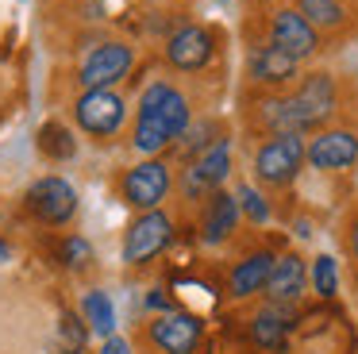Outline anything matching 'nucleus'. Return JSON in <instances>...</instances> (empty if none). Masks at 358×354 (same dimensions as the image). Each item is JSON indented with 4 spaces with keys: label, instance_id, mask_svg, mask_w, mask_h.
<instances>
[{
    "label": "nucleus",
    "instance_id": "nucleus-1",
    "mask_svg": "<svg viewBox=\"0 0 358 354\" xmlns=\"http://www.w3.org/2000/svg\"><path fill=\"white\" fill-rule=\"evenodd\" d=\"M304 166H308V139L304 135H266L250 158L255 181L266 189H289Z\"/></svg>",
    "mask_w": 358,
    "mask_h": 354
},
{
    "label": "nucleus",
    "instance_id": "nucleus-2",
    "mask_svg": "<svg viewBox=\"0 0 358 354\" xmlns=\"http://www.w3.org/2000/svg\"><path fill=\"white\" fill-rule=\"evenodd\" d=\"M266 38H270L273 46H281V50H285L289 58H296V62H312L320 50H324V35L312 27L308 15H304L296 4L273 8L270 20H266Z\"/></svg>",
    "mask_w": 358,
    "mask_h": 354
},
{
    "label": "nucleus",
    "instance_id": "nucleus-3",
    "mask_svg": "<svg viewBox=\"0 0 358 354\" xmlns=\"http://www.w3.org/2000/svg\"><path fill=\"white\" fill-rule=\"evenodd\" d=\"M216 46H220L216 27H208V23H181L173 35H166L162 58H166V66L178 69V73H201V69H208V62L216 58Z\"/></svg>",
    "mask_w": 358,
    "mask_h": 354
},
{
    "label": "nucleus",
    "instance_id": "nucleus-4",
    "mask_svg": "<svg viewBox=\"0 0 358 354\" xmlns=\"http://www.w3.org/2000/svg\"><path fill=\"white\" fill-rule=\"evenodd\" d=\"M73 120L85 135L112 139L127 123V100L116 89H85L73 100Z\"/></svg>",
    "mask_w": 358,
    "mask_h": 354
},
{
    "label": "nucleus",
    "instance_id": "nucleus-5",
    "mask_svg": "<svg viewBox=\"0 0 358 354\" xmlns=\"http://www.w3.org/2000/svg\"><path fill=\"white\" fill-rule=\"evenodd\" d=\"M131 69H135V46L120 43V38H108V43L93 46L85 54V62L78 66V85H81V92L85 89H112Z\"/></svg>",
    "mask_w": 358,
    "mask_h": 354
},
{
    "label": "nucleus",
    "instance_id": "nucleus-6",
    "mask_svg": "<svg viewBox=\"0 0 358 354\" xmlns=\"http://www.w3.org/2000/svg\"><path fill=\"white\" fill-rule=\"evenodd\" d=\"M173 243V220L155 208V212H139L124 231V262L127 266H147L155 262L166 246Z\"/></svg>",
    "mask_w": 358,
    "mask_h": 354
},
{
    "label": "nucleus",
    "instance_id": "nucleus-7",
    "mask_svg": "<svg viewBox=\"0 0 358 354\" xmlns=\"http://www.w3.org/2000/svg\"><path fill=\"white\" fill-rule=\"evenodd\" d=\"M227 177H231V139H224L212 150H204L193 162H185V169H181V192H185V200L204 204L212 192L224 189Z\"/></svg>",
    "mask_w": 358,
    "mask_h": 354
},
{
    "label": "nucleus",
    "instance_id": "nucleus-8",
    "mask_svg": "<svg viewBox=\"0 0 358 354\" xmlns=\"http://www.w3.org/2000/svg\"><path fill=\"white\" fill-rule=\"evenodd\" d=\"M308 166L316 174H350L358 166V127L335 123L308 139Z\"/></svg>",
    "mask_w": 358,
    "mask_h": 354
},
{
    "label": "nucleus",
    "instance_id": "nucleus-9",
    "mask_svg": "<svg viewBox=\"0 0 358 354\" xmlns=\"http://www.w3.org/2000/svg\"><path fill=\"white\" fill-rule=\"evenodd\" d=\"M247 81L266 92H285L301 81V62L289 58L281 46L266 38V43H255L247 50Z\"/></svg>",
    "mask_w": 358,
    "mask_h": 354
},
{
    "label": "nucleus",
    "instance_id": "nucleus-10",
    "mask_svg": "<svg viewBox=\"0 0 358 354\" xmlns=\"http://www.w3.org/2000/svg\"><path fill=\"white\" fill-rule=\"evenodd\" d=\"M124 200L139 212H155L173 189V169L162 158H143L139 166H131L124 174Z\"/></svg>",
    "mask_w": 358,
    "mask_h": 354
},
{
    "label": "nucleus",
    "instance_id": "nucleus-11",
    "mask_svg": "<svg viewBox=\"0 0 358 354\" xmlns=\"http://www.w3.org/2000/svg\"><path fill=\"white\" fill-rule=\"evenodd\" d=\"M27 212L39 223H47V227H66L73 220V212H78V192L62 177H39L27 189Z\"/></svg>",
    "mask_w": 358,
    "mask_h": 354
},
{
    "label": "nucleus",
    "instance_id": "nucleus-12",
    "mask_svg": "<svg viewBox=\"0 0 358 354\" xmlns=\"http://www.w3.org/2000/svg\"><path fill=\"white\" fill-rule=\"evenodd\" d=\"M135 112H147V115H155V120H162L166 127H170L173 139H181L189 131V123H193L189 97L181 89H173L170 81H150L147 89H143L139 108H135Z\"/></svg>",
    "mask_w": 358,
    "mask_h": 354
},
{
    "label": "nucleus",
    "instance_id": "nucleus-13",
    "mask_svg": "<svg viewBox=\"0 0 358 354\" xmlns=\"http://www.w3.org/2000/svg\"><path fill=\"white\" fill-rule=\"evenodd\" d=\"M308 266H304V258L296 250H281L278 262H273L270 269V281H266V292L262 297L270 300V304H285V308H296L304 300V292H308Z\"/></svg>",
    "mask_w": 358,
    "mask_h": 354
},
{
    "label": "nucleus",
    "instance_id": "nucleus-14",
    "mask_svg": "<svg viewBox=\"0 0 358 354\" xmlns=\"http://www.w3.org/2000/svg\"><path fill=\"white\" fill-rule=\"evenodd\" d=\"M204 339V323L193 312H166L150 323V343L162 354H196Z\"/></svg>",
    "mask_w": 358,
    "mask_h": 354
},
{
    "label": "nucleus",
    "instance_id": "nucleus-15",
    "mask_svg": "<svg viewBox=\"0 0 358 354\" xmlns=\"http://www.w3.org/2000/svg\"><path fill=\"white\" fill-rule=\"evenodd\" d=\"M296 331V323H293V308H285V304H270L266 300L262 308H255V316L247 320V335H250V343L258 346V351H266V354H273V351H285L289 346V335Z\"/></svg>",
    "mask_w": 358,
    "mask_h": 354
},
{
    "label": "nucleus",
    "instance_id": "nucleus-16",
    "mask_svg": "<svg viewBox=\"0 0 358 354\" xmlns=\"http://www.w3.org/2000/svg\"><path fill=\"white\" fill-rule=\"evenodd\" d=\"M273 262H278V250H266V246L243 254V258L231 266V274H227V297H231V300L262 297V292H266V281H270Z\"/></svg>",
    "mask_w": 358,
    "mask_h": 354
},
{
    "label": "nucleus",
    "instance_id": "nucleus-17",
    "mask_svg": "<svg viewBox=\"0 0 358 354\" xmlns=\"http://www.w3.org/2000/svg\"><path fill=\"white\" fill-rule=\"evenodd\" d=\"M239 220H243V208H239V200H235V192H227V189L212 192L201 208V239L208 246L227 243V239L239 231Z\"/></svg>",
    "mask_w": 358,
    "mask_h": 354
},
{
    "label": "nucleus",
    "instance_id": "nucleus-18",
    "mask_svg": "<svg viewBox=\"0 0 358 354\" xmlns=\"http://www.w3.org/2000/svg\"><path fill=\"white\" fill-rule=\"evenodd\" d=\"M39 154L43 158H50V162H66V158H73L78 154V139H73V131L66 127L62 120H47L39 127Z\"/></svg>",
    "mask_w": 358,
    "mask_h": 354
},
{
    "label": "nucleus",
    "instance_id": "nucleus-19",
    "mask_svg": "<svg viewBox=\"0 0 358 354\" xmlns=\"http://www.w3.org/2000/svg\"><path fill=\"white\" fill-rule=\"evenodd\" d=\"M293 4L308 15V23L320 31V35H324V31H343L347 20H350L343 0H293Z\"/></svg>",
    "mask_w": 358,
    "mask_h": 354
},
{
    "label": "nucleus",
    "instance_id": "nucleus-20",
    "mask_svg": "<svg viewBox=\"0 0 358 354\" xmlns=\"http://www.w3.org/2000/svg\"><path fill=\"white\" fill-rule=\"evenodd\" d=\"M81 316H85V323H89V331H93V335L112 339V331H116V312H112L108 292L89 289L85 300H81Z\"/></svg>",
    "mask_w": 358,
    "mask_h": 354
},
{
    "label": "nucleus",
    "instance_id": "nucleus-21",
    "mask_svg": "<svg viewBox=\"0 0 358 354\" xmlns=\"http://www.w3.org/2000/svg\"><path fill=\"white\" fill-rule=\"evenodd\" d=\"M185 143H181V154H185V162H193L196 154H204V150H212L216 143H224V127H220V120H201V123H189V131L185 135Z\"/></svg>",
    "mask_w": 358,
    "mask_h": 354
},
{
    "label": "nucleus",
    "instance_id": "nucleus-22",
    "mask_svg": "<svg viewBox=\"0 0 358 354\" xmlns=\"http://www.w3.org/2000/svg\"><path fill=\"white\" fill-rule=\"evenodd\" d=\"M308 277H312V292H316L320 300L339 297V262H335L331 254H320V258L312 262Z\"/></svg>",
    "mask_w": 358,
    "mask_h": 354
},
{
    "label": "nucleus",
    "instance_id": "nucleus-23",
    "mask_svg": "<svg viewBox=\"0 0 358 354\" xmlns=\"http://www.w3.org/2000/svg\"><path fill=\"white\" fill-rule=\"evenodd\" d=\"M235 200H239L243 215H247L250 223H258V227H262V223H270V204H266V197L255 189V185H247V181L235 185Z\"/></svg>",
    "mask_w": 358,
    "mask_h": 354
},
{
    "label": "nucleus",
    "instance_id": "nucleus-24",
    "mask_svg": "<svg viewBox=\"0 0 358 354\" xmlns=\"http://www.w3.org/2000/svg\"><path fill=\"white\" fill-rule=\"evenodd\" d=\"M58 258H62V266H70V269H85L89 262H93V246H89L81 235H70L62 243V250H58Z\"/></svg>",
    "mask_w": 358,
    "mask_h": 354
},
{
    "label": "nucleus",
    "instance_id": "nucleus-25",
    "mask_svg": "<svg viewBox=\"0 0 358 354\" xmlns=\"http://www.w3.org/2000/svg\"><path fill=\"white\" fill-rule=\"evenodd\" d=\"M58 335L66 339L62 351H81V346H85V335H89V323H81L73 312H62V320H58Z\"/></svg>",
    "mask_w": 358,
    "mask_h": 354
},
{
    "label": "nucleus",
    "instance_id": "nucleus-26",
    "mask_svg": "<svg viewBox=\"0 0 358 354\" xmlns=\"http://www.w3.org/2000/svg\"><path fill=\"white\" fill-rule=\"evenodd\" d=\"M101 354H131V343H127V339H120V335H112V339H104Z\"/></svg>",
    "mask_w": 358,
    "mask_h": 354
},
{
    "label": "nucleus",
    "instance_id": "nucleus-27",
    "mask_svg": "<svg viewBox=\"0 0 358 354\" xmlns=\"http://www.w3.org/2000/svg\"><path fill=\"white\" fill-rule=\"evenodd\" d=\"M347 250H350V258L358 262V212H355V220L347 223Z\"/></svg>",
    "mask_w": 358,
    "mask_h": 354
},
{
    "label": "nucleus",
    "instance_id": "nucleus-28",
    "mask_svg": "<svg viewBox=\"0 0 358 354\" xmlns=\"http://www.w3.org/2000/svg\"><path fill=\"white\" fill-rule=\"evenodd\" d=\"M8 254H12V246L4 243V239H0V262H8Z\"/></svg>",
    "mask_w": 358,
    "mask_h": 354
},
{
    "label": "nucleus",
    "instance_id": "nucleus-29",
    "mask_svg": "<svg viewBox=\"0 0 358 354\" xmlns=\"http://www.w3.org/2000/svg\"><path fill=\"white\" fill-rule=\"evenodd\" d=\"M58 354H81V351H58Z\"/></svg>",
    "mask_w": 358,
    "mask_h": 354
},
{
    "label": "nucleus",
    "instance_id": "nucleus-30",
    "mask_svg": "<svg viewBox=\"0 0 358 354\" xmlns=\"http://www.w3.org/2000/svg\"><path fill=\"white\" fill-rule=\"evenodd\" d=\"M166 4H178V0H166Z\"/></svg>",
    "mask_w": 358,
    "mask_h": 354
},
{
    "label": "nucleus",
    "instance_id": "nucleus-31",
    "mask_svg": "<svg viewBox=\"0 0 358 354\" xmlns=\"http://www.w3.org/2000/svg\"><path fill=\"white\" fill-rule=\"evenodd\" d=\"M355 266H358V262H355Z\"/></svg>",
    "mask_w": 358,
    "mask_h": 354
}]
</instances>
